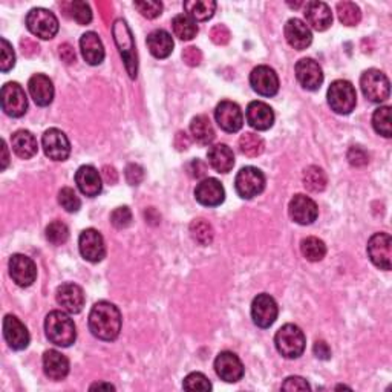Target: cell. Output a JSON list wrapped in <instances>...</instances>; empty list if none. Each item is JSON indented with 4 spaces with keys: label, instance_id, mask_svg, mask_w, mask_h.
Segmentation results:
<instances>
[{
    "label": "cell",
    "instance_id": "obj_1",
    "mask_svg": "<svg viewBox=\"0 0 392 392\" xmlns=\"http://www.w3.org/2000/svg\"><path fill=\"white\" fill-rule=\"evenodd\" d=\"M121 322L118 308L106 301L97 302L89 313V330L100 340H115L121 331Z\"/></svg>",
    "mask_w": 392,
    "mask_h": 392
},
{
    "label": "cell",
    "instance_id": "obj_2",
    "mask_svg": "<svg viewBox=\"0 0 392 392\" xmlns=\"http://www.w3.org/2000/svg\"><path fill=\"white\" fill-rule=\"evenodd\" d=\"M45 331L48 340L62 348L71 347L77 339L76 323H74V321L67 313L59 310L51 311L46 316Z\"/></svg>",
    "mask_w": 392,
    "mask_h": 392
},
{
    "label": "cell",
    "instance_id": "obj_3",
    "mask_svg": "<svg viewBox=\"0 0 392 392\" xmlns=\"http://www.w3.org/2000/svg\"><path fill=\"white\" fill-rule=\"evenodd\" d=\"M112 34H114V40L117 43V48L123 57L126 71L129 77L135 80L138 74V59H137V51H135V43L132 33H130V28L123 18H118L115 21L114 26H112Z\"/></svg>",
    "mask_w": 392,
    "mask_h": 392
},
{
    "label": "cell",
    "instance_id": "obj_4",
    "mask_svg": "<svg viewBox=\"0 0 392 392\" xmlns=\"http://www.w3.org/2000/svg\"><path fill=\"white\" fill-rule=\"evenodd\" d=\"M276 350L285 359H297L305 351V334L294 323H287L275 335Z\"/></svg>",
    "mask_w": 392,
    "mask_h": 392
},
{
    "label": "cell",
    "instance_id": "obj_5",
    "mask_svg": "<svg viewBox=\"0 0 392 392\" xmlns=\"http://www.w3.org/2000/svg\"><path fill=\"white\" fill-rule=\"evenodd\" d=\"M328 105L339 115H348L356 109V88L348 80H335L328 89Z\"/></svg>",
    "mask_w": 392,
    "mask_h": 392
},
{
    "label": "cell",
    "instance_id": "obj_6",
    "mask_svg": "<svg viewBox=\"0 0 392 392\" xmlns=\"http://www.w3.org/2000/svg\"><path fill=\"white\" fill-rule=\"evenodd\" d=\"M26 28L40 39L51 40L59 33V21L50 9L34 8L26 16Z\"/></svg>",
    "mask_w": 392,
    "mask_h": 392
},
{
    "label": "cell",
    "instance_id": "obj_7",
    "mask_svg": "<svg viewBox=\"0 0 392 392\" xmlns=\"http://www.w3.org/2000/svg\"><path fill=\"white\" fill-rule=\"evenodd\" d=\"M360 88L363 96L372 103H384L389 98V79L379 69H368L362 74Z\"/></svg>",
    "mask_w": 392,
    "mask_h": 392
},
{
    "label": "cell",
    "instance_id": "obj_8",
    "mask_svg": "<svg viewBox=\"0 0 392 392\" xmlns=\"http://www.w3.org/2000/svg\"><path fill=\"white\" fill-rule=\"evenodd\" d=\"M235 188L238 195L244 200H251L260 195L265 189V176L258 167L247 166L236 175Z\"/></svg>",
    "mask_w": 392,
    "mask_h": 392
},
{
    "label": "cell",
    "instance_id": "obj_9",
    "mask_svg": "<svg viewBox=\"0 0 392 392\" xmlns=\"http://www.w3.org/2000/svg\"><path fill=\"white\" fill-rule=\"evenodd\" d=\"M42 146L45 155L54 161H64L71 155L69 139L60 129L52 127L46 130L42 138Z\"/></svg>",
    "mask_w": 392,
    "mask_h": 392
},
{
    "label": "cell",
    "instance_id": "obj_10",
    "mask_svg": "<svg viewBox=\"0 0 392 392\" xmlns=\"http://www.w3.org/2000/svg\"><path fill=\"white\" fill-rule=\"evenodd\" d=\"M79 248L81 256L92 264L101 263L106 256V246L101 233L96 229H86L79 238Z\"/></svg>",
    "mask_w": 392,
    "mask_h": 392
},
{
    "label": "cell",
    "instance_id": "obj_11",
    "mask_svg": "<svg viewBox=\"0 0 392 392\" xmlns=\"http://www.w3.org/2000/svg\"><path fill=\"white\" fill-rule=\"evenodd\" d=\"M2 109L6 115L13 118H21L26 114L28 98L18 83H6L2 88Z\"/></svg>",
    "mask_w": 392,
    "mask_h": 392
},
{
    "label": "cell",
    "instance_id": "obj_12",
    "mask_svg": "<svg viewBox=\"0 0 392 392\" xmlns=\"http://www.w3.org/2000/svg\"><path fill=\"white\" fill-rule=\"evenodd\" d=\"M277 314V304L270 294L263 293L253 299V304H251V317H253V322L259 328H270L276 322Z\"/></svg>",
    "mask_w": 392,
    "mask_h": 392
},
{
    "label": "cell",
    "instance_id": "obj_13",
    "mask_svg": "<svg viewBox=\"0 0 392 392\" xmlns=\"http://www.w3.org/2000/svg\"><path fill=\"white\" fill-rule=\"evenodd\" d=\"M214 118H217L218 126L226 130V132H238L244 126V115H242L241 108L236 103L224 100L217 106L214 110Z\"/></svg>",
    "mask_w": 392,
    "mask_h": 392
},
{
    "label": "cell",
    "instance_id": "obj_14",
    "mask_svg": "<svg viewBox=\"0 0 392 392\" xmlns=\"http://www.w3.org/2000/svg\"><path fill=\"white\" fill-rule=\"evenodd\" d=\"M214 371L221 377V380L227 384H236L244 377V365L241 359L230 351H222L214 360Z\"/></svg>",
    "mask_w": 392,
    "mask_h": 392
},
{
    "label": "cell",
    "instance_id": "obj_15",
    "mask_svg": "<svg viewBox=\"0 0 392 392\" xmlns=\"http://www.w3.org/2000/svg\"><path fill=\"white\" fill-rule=\"evenodd\" d=\"M391 236L388 233H376L368 241V256L380 270H391Z\"/></svg>",
    "mask_w": 392,
    "mask_h": 392
},
{
    "label": "cell",
    "instance_id": "obj_16",
    "mask_svg": "<svg viewBox=\"0 0 392 392\" xmlns=\"http://www.w3.org/2000/svg\"><path fill=\"white\" fill-rule=\"evenodd\" d=\"M9 275L18 287H31L37 279V267L31 258L13 255L9 259Z\"/></svg>",
    "mask_w": 392,
    "mask_h": 392
},
{
    "label": "cell",
    "instance_id": "obj_17",
    "mask_svg": "<svg viewBox=\"0 0 392 392\" xmlns=\"http://www.w3.org/2000/svg\"><path fill=\"white\" fill-rule=\"evenodd\" d=\"M250 85L263 97H275L279 91V77L270 67H258L250 74Z\"/></svg>",
    "mask_w": 392,
    "mask_h": 392
},
{
    "label": "cell",
    "instance_id": "obj_18",
    "mask_svg": "<svg viewBox=\"0 0 392 392\" xmlns=\"http://www.w3.org/2000/svg\"><path fill=\"white\" fill-rule=\"evenodd\" d=\"M288 212L294 222L301 224V226H310L317 217H319V207L317 204L306 195H296L288 205Z\"/></svg>",
    "mask_w": 392,
    "mask_h": 392
},
{
    "label": "cell",
    "instance_id": "obj_19",
    "mask_svg": "<svg viewBox=\"0 0 392 392\" xmlns=\"http://www.w3.org/2000/svg\"><path fill=\"white\" fill-rule=\"evenodd\" d=\"M4 338L9 348L16 351H22L30 345V333L26 326L13 314H6L4 319Z\"/></svg>",
    "mask_w": 392,
    "mask_h": 392
},
{
    "label": "cell",
    "instance_id": "obj_20",
    "mask_svg": "<svg viewBox=\"0 0 392 392\" xmlns=\"http://www.w3.org/2000/svg\"><path fill=\"white\" fill-rule=\"evenodd\" d=\"M296 77L306 91H317L323 83V72L313 59H302L296 63Z\"/></svg>",
    "mask_w": 392,
    "mask_h": 392
},
{
    "label": "cell",
    "instance_id": "obj_21",
    "mask_svg": "<svg viewBox=\"0 0 392 392\" xmlns=\"http://www.w3.org/2000/svg\"><path fill=\"white\" fill-rule=\"evenodd\" d=\"M55 299H57V304L63 308V310L71 314H79L86 302L83 288L79 287L77 284H71V282L63 284L57 288Z\"/></svg>",
    "mask_w": 392,
    "mask_h": 392
},
{
    "label": "cell",
    "instance_id": "obj_22",
    "mask_svg": "<svg viewBox=\"0 0 392 392\" xmlns=\"http://www.w3.org/2000/svg\"><path fill=\"white\" fill-rule=\"evenodd\" d=\"M195 198L205 207H218L226 200V190L218 180L205 178L196 185Z\"/></svg>",
    "mask_w": 392,
    "mask_h": 392
},
{
    "label": "cell",
    "instance_id": "obj_23",
    "mask_svg": "<svg viewBox=\"0 0 392 392\" xmlns=\"http://www.w3.org/2000/svg\"><path fill=\"white\" fill-rule=\"evenodd\" d=\"M285 39L292 48L297 51H304L313 42V33L305 22L301 18H290L285 25Z\"/></svg>",
    "mask_w": 392,
    "mask_h": 392
},
{
    "label": "cell",
    "instance_id": "obj_24",
    "mask_svg": "<svg viewBox=\"0 0 392 392\" xmlns=\"http://www.w3.org/2000/svg\"><path fill=\"white\" fill-rule=\"evenodd\" d=\"M304 14L306 18V23L316 31H326L333 25L331 8L325 2H317V0L308 2L305 5Z\"/></svg>",
    "mask_w": 392,
    "mask_h": 392
},
{
    "label": "cell",
    "instance_id": "obj_25",
    "mask_svg": "<svg viewBox=\"0 0 392 392\" xmlns=\"http://www.w3.org/2000/svg\"><path fill=\"white\" fill-rule=\"evenodd\" d=\"M76 184L83 195L94 198L103 190L101 175L94 166H81L76 173Z\"/></svg>",
    "mask_w": 392,
    "mask_h": 392
},
{
    "label": "cell",
    "instance_id": "obj_26",
    "mask_svg": "<svg viewBox=\"0 0 392 392\" xmlns=\"http://www.w3.org/2000/svg\"><path fill=\"white\" fill-rule=\"evenodd\" d=\"M247 123L256 130H268L275 125V112L264 101H251L247 108Z\"/></svg>",
    "mask_w": 392,
    "mask_h": 392
},
{
    "label": "cell",
    "instance_id": "obj_27",
    "mask_svg": "<svg viewBox=\"0 0 392 392\" xmlns=\"http://www.w3.org/2000/svg\"><path fill=\"white\" fill-rule=\"evenodd\" d=\"M28 89H30L31 98L37 106H50L54 100V85L50 77L43 74H35L28 81Z\"/></svg>",
    "mask_w": 392,
    "mask_h": 392
},
{
    "label": "cell",
    "instance_id": "obj_28",
    "mask_svg": "<svg viewBox=\"0 0 392 392\" xmlns=\"http://www.w3.org/2000/svg\"><path fill=\"white\" fill-rule=\"evenodd\" d=\"M43 371L51 380H63L69 374V360L55 350L46 351L43 354Z\"/></svg>",
    "mask_w": 392,
    "mask_h": 392
},
{
    "label": "cell",
    "instance_id": "obj_29",
    "mask_svg": "<svg viewBox=\"0 0 392 392\" xmlns=\"http://www.w3.org/2000/svg\"><path fill=\"white\" fill-rule=\"evenodd\" d=\"M80 50L83 59L89 63L91 67H97L105 60V46H103L97 33H85L80 39Z\"/></svg>",
    "mask_w": 392,
    "mask_h": 392
},
{
    "label": "cell",
    "instance_id": "obj_30",
    "mask_svg": "<svg viewBox=\"0 0 392 392\" xmlns=\"http://www.w3.org/2000/svg\"><path fill=\"white\" fill-rule=\"evenodd\" d=\"M209 164L218 173H229L235 166V154L227 144H214L207 152Z\"/></svg>",
    "mask_w": 392,
    "mask_h": 392
},
{
    "label": "cell",
    "instance_id": "obj_31",
    "mask_svg": "<svg viewBox=\"0 0 392 392\" xmlns=\"http://www.w3.org/2000/svg\"><path fill=\"white\" fill-rule=\"evenodd\" d=\"M172 35L164 30H155L147 35V48L155 59H167L173 51Z\"/></svg>",
    "mask_w": 392,
    "mask_h": 392
},
{
    "label": "cell",
    "instance_id": "obj_32",
    "mask_svg": "<svg viewBox=\"0 0 392 392\" xmlns=\"http://www.w3.org/2000/svg\"><path fill=\"white\" fill-rule=\"evenodd\" d=\"M11 146L14 154L22 160H30L39 151L37 139L30 130H17L16 134H13Z\"/></svg>",
    "mask_w": 392,
    "mask_h": 392
},
{
    "label": "cell",
    "instance_id": "obj_33",
    "mask_svg": "<svg viewBox=\"0 0 392 392\" xmlns=\"http://www.w3.org/2000/svg\"><path fill=\"white\" fill-rule=\"evenodd\" d=\"M190 132L195 138V142L202 146H209L210 143H213L214 137H217L214 135V129L210 123L209 117H205V115H196L192 120Z\"/></svg>",
    "mask_w": 392,
    "mask_h": 392
},
{
    "label": "cell",
    "instance_id": "obj_34",
    "mask_svg": "<svg viewBox=\"0 0 392 392\" xmlns=\"http://www.w3.org/2000/svg\"><path fill=\"white\" fill-rule=\"evenodd\" d=\"M217 2H213V0H189V2H184V9L188 11V16L198 22H205L212 18L214 11H217Z\"/></svg>",
    "mask_w": 392,
    "mask_h": 392
},
{
    "label": "cell",
    "instance_id": "obj_35",
    "mask_svg": "<svg viewBox=\"0 0 392 392\" xmlns=\"http://www.w3.org/2000/svg\"><path fill=\"white\" fill-rule=\"evenodd\" d=\"M172 28L175 35L181 40H192L198 34V25L188 14H178L173 17Z\"/></svg>",
    "mask_w": 392,
    "mask_h": 392
},
{
    "label": "cell",
    "instance_id": "obj_36",
    "mask_svg": "<svg viewBox=\"0 0 392 392\" xmlns=\"http://www.w3.org/2000/svg\"><path fill=\"white\" fill-rule=\"evenodd\" d=\"M302 183H304V188L306 190H310L313 193H321V192L325 190L328 180H326V175L321 169V167L310 166V167H306L305 172H304Z\"/></svg>",
    "mask_w": 392,
    "mask_h": 392
},
{
    "label": "cell",
    "instance_id": "obj_37",
    "mask_svg": "<svg viewBox=\"0 0 392 392\" xmlns=\"http://www.w3.org/2000/svg\"><path fill=\"white\" fill-rule=\"evenodd\" d=\"M301 251L306 260H310V263H319L326 255V246L322 239L310 236L301 242Z\"/></svg>",
    "mask_w": 392,
    "mask_h": 392
},
{
    "label": "cell",
    "instance_id": "obj_38",
    "mask_svg": "<svg viewBox=\"0 0 392 392\" xmlns=\"http://www.w3.org/2000/svg\"><path fill=\"white\" fill-rule=\"evenodd\" d=\"M239 149H241V152L244 154L246 156L256 158V156L264 154L265 143H264V139L260 138L259 135L247 132V134H244V135H242L239 138Z\"/></svg>",
    "mask_w": 392,
    "mask_h": 392
},
{
    "label": "cell",
    "instance_id": "obj_39",
    "mask_svg": "<svg viewBox=\"0 0 392 392\" xmlns=\"http://www.w3.org/2000/svg\"><path fill=\"white\" fill-rule=\"evenodd\" d=\"M372 126L374 130L385 138L392 137V125H391V108L389 106H381L376 109L374 115H372Z\"/></svg>",
    "mask_w": 392,
    "mask_h": 392
},
{
    "label": "cell",
    "instance_id": "obj_40",
    "mask_svg": "<svg viewBox=\"0 0 392 392\" xmlns=\"http://www.w3.org/2000/svg\"><path fill=\"white\" fill-rule=\"evenodd\" d=\"M190 235L200 246H210L214 238V231L207 221L195 219L190 224Z\"/></svg>",
    "mask_w": 392,
    "mask_h": 392
},
{
    "label": "cell",
    "instance_id": "obj_41",
    "mask_svg": "<svg viewBox=\"0 0 392 392\" xmlns=\"http://www.w3.org/2000/svg\"><path fill=\"white\" fill-rule=\"evenodd\" d=\"M338 16H339V21L347 26H356L362 21L360 8L352 2L338 4Z\"/></svg>",
    "mask_w": 392,
    "mask_h": 392
},
{
    "label": "cell",
    "instance_id": "obj_42",
    "mask_svg": "<svg viewBox=\"0 0 392 392\" xmlns=\"http://www.w3.org/2000/svg\"><path fill=\"white\" fill-rule=\"evenodd\" d=\"M46 239L52 246H63L69 239V229L67 227V224H63L62 221H52L46 227Z\"/></svg>",
    "mask_w": 392,
    "mask_h": 392
},
{
    "label": "cell",
    "instance_id": "obj_43",
    "mask_svg": "<svg viewBox=\"0 0 392 392\" xmlns=\"http://www.w3.org/2000/svg\"><path fill=\"white\" fill-rule=\"evenodd\" d=\"M68 6H69L68 13L79 25H89L92 22V11H91V6L86 2L76 0V2H71Z\"/></svg>",
    "mask_w": 392,
    "mask_h": 392
},
{
    "label": "cell",
    "instance_id": "obj_44",
    "mask_svg": "<svg viewBox=\"0 0 392 392\" xmlns=\"http://www.w3.org/2000/svg\"><path fill=\"white\" fill-rule=\"evenodd\" d=\"M59 202H60L62 207L69 213H76L81 207L80 198L77 196L76 190L71 189V188H63L59 192Z\"/></svg>",
    "mask_w": 392,
    "mask_h": 392
},
{
    "label": "cell",
    "instance_id": "obj_45",
    "mask_svg": "<svg viewBox=\"0 0 392 392\" xmlns=\"http://www.w3.org/2000/svg\"><path fill=\"white\" fill-rule=\"evenodd\" d=\"M183 388L188 391H202V392H209L212 391V384L209 379L205 377L201 372H192L183 381Z\"/></svg>",
    "mask_w": 392,
    "mask_h": 392
},
{
    "label": "cell",
    "instance_id": "obj_46",
    "mask_svg": "<svg viewBox=\"0 0 392 392\" xmlns=\"http://www.w3.org/2000/svg\"><path fill=\"white\" fill-rule=\"evenodd\" d=\"M134 6L138 9V13L146 18H156L163 13V4L156 0H144V2H135Z\"/></svg>",
    "mask_w": 392,
    "mask_h": 392
},
{
    "label": "cell",
    "instance_id": "obj_47",
    "mask_svg": "<svg viewBox=\"0 0 392 392\" xmlns=\"http://www.w3.org/2000/svg\"><path fill=\"white\" fill-rule=\"evenodd\" d=\"M110 222L115 229H126L132 224V212L129 207H118L110 213Z\"/></svg>",
    "mask_w": 392,
    "mask_h": 392
},
{
    "label": "cell",
    "instance_id": "obj_48",
    "mask_svg": "<svg viewBox=\"0 0 392 392\" xmlns=\"http://www.w3.org/2000/svg\"><path fill=\"white\" fill-rule=\"evenodd\" d=\"M2 42V55H0V69L2 72H8L9 69L14 68L16 64V54L13 51V46L9 45L6 39L0 40Z\"/></svg>",
    "mask_w": 392,
    "mask_h": 392
},
{
    "label": "cell",
    "instance_id": "obj_49",
    "mask_svg": "<svg viewBox=\"0 0 392 392\" xmlns=\"http://www.w3.org/2000/svg\"><path fill=\"white\" fill-rule=\"evenodd\" d=\"M347 158H348V163L352 167H365L369 163L368 152L359 146H352L348 151Z\"/></svg>",
    "mask_w": 392,
    "mask_h": 392
},
{
    "label": "cell",
    "instance_id": "obj_50",
    "mask_svg": "<svg viewBox=\"0 0 392 392\" xmlns=\"http://www.w3.org/2000/svg\"><path fill=\"white\" fill-rule=\"evenodd\" d=\"M230 31H229V28L226 25H217V26H213L212 28V31H210V39L213 43H217L219 46H224V45H227L230 42Z\"/></svg>",
    "mask_w": 392,
    "mask_h": 392
},
{
    "label": "cell",
    "instance_id": "obj_51",
    "mask_svg": "<svg viewBox=\"0 0 392 392\" xmlns=\"http://www.w3.org/2000/svg\"><path fill=\"white\" fill-rule=\"evenodd\" d=\"M126 181L130 185H138L144 180V169L139 164H129L126 167Z\"/></svg>",
    "mask_w": 392,
    "mask_h": 392
},
{
    "label": "cell",
    "instance_id": "obj_52",
    "mask_svg": "<svg viewBox=\"0 0 392 392\" xmlns=\"http://www.w3.org/2000/svg\"><path fill=\"white\" fill-rule=\"evenodd\" d=\"M183 60L188 67H200L202 62V54L196 46H189V48H184L183 51Z\"/></svg>",
    "mask_w": 392,
    "mask_h": 392
},
{
    "label": "cell",
    "instance_id": "obj_53",
    "mask_svg": "<svg viewBox=\"0 0 392 392\" xmlns=\"http://www.w3.org/2000/svg\"><path fill=\"white\" fill-rule=\"evenodd\" d=\"M282 389L284 391H310L311 386H310V384H308V381L305 379L293 376V377H288L284 381Z\"/></svg>",
    "mask_w": 392,
    "mask_h": 392
},
{
    "label": "cell",
    "instance_id": "obj_54",
    "mask_svg": "<svg viewBox=\"0 0 392 392\" xmlns=\"http://www.w3.org/2000/svg\"><path fill=\"white\" fill-rule=\"evenodd\" d=\"M188 171L193 178H202L207 173V164L202 163L201 160H193L188 164Z\"/></svg>",
    "mask_w": 392,
    "mask_h": 392
},
{
    "label": "cell",
    "instance_id": "obj_55",
    "mask_svg": "<svg viewBox=\"0 0 392 392\" xmlns=\"http://www.w3.org/2000/svg\"><path fill=\"white\" fill-rule=\"evenodd\" d=\"M313 351H314L317 359H321V360H330L331 359V350L328 347V343L323 342V340H317L314 343Z\"/></svg>",
    "mask_w": 392,
    "mask_h": 392
},
{
    "label": "cell",
    "instance_id": "obj_56",
    "mask_svg": "<svg viewBox=\"0 0 392 392\" xmlns=\"http://www.w3.org/2000/svg\"><path fill=\"white\" fill-rule=\"evenodd\" d=\"M59 50H60V57H62V60L64 63L71 64V63L76 62V51H74V48H72V46L69 43L60 45Z\"/></svg>",
    "mask_w": 392,
    "mask_h": 392
},
{
    "label": "cell",
    "instance_id": "obj_57",
    "mask_svg": "<svg viewBox=\"0 0 392 392\" xmlns=\"http://www.w3.org/2000/svg\"><path fill=\"white\" fill-rule=\"evenodd\" d=\"M101 175H103V180H105L110 185L117 184V181H118V173H117V171L114 169V167H110V166L103 167Z\"/></svg>",
    "mask_w": 392,
    "mask_h": 392
},
{
    "label": "cell",
    "instance_id": "obj_58",
    "mask_svg": "<svg viewBox=\"0 0 392 392\" xmlns=\"http://www.w3.org/2000/svg\"><path fill=\"white\" fill-rule=\"evenodd\" d=\"M22 43V48H23V54L28 55V57H33V55H37L40 52V48H39V45L34 43L33 40L30 39H25L21 42Z\"/></svg>",
    "mask_w": 392,
    "mask_h": 392
},
{
    "label": "cell",
    "instance_id": "obj_59",
    "mask_svg": "<svg viewBox=\"0 0 392 392\" xmlns=\"http://www.w3.org/2000/svg\"><path fill=\"white\" fill-rule=\"evenodd\" d=\"M175 146L178 151H188L190 147V138L185 132H178L175 137Z\"/></svg>",
    "mask_w": 392,
    "mask_h": 392
},
{
    "label": "cell",
    "instance_id": "obj_60",
    "mask_svg": "<svg viewBox=\"0 0 392 392\" xmlns=\"http://www.w3.org/2000/svg\"><path fill=\"white\" fill-rule=\"evenodd\" d=\"M2 154H4V156H2V167H0V169H2V171H5V169H6V167H8V163H9L8 147H6V143H5V142H2Z\"/></svg>",
    "mask_w": 392,
    "mask_h": 392
},
{
    "label": "cell",
    "instance_id": "obj_61",
    "mask_svg": "<svg viewBox=\"0 0 392 392\" xmlns=\"http://www.w3.org/2000/svg\"><path fill=\"white\" fill-rule=\"evenodd\" d=\"M94 389H115V386L110 384H96L91 386V391H94Z\"/></svg>",
    "mask_w": 392,
    "mask_h": 392
}]
</instances>
